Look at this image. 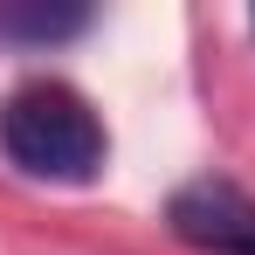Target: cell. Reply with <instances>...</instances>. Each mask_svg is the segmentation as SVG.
<instances>
[{
  "instance_id": "obj_1",
  "label": "cell",
  "mask_w": 255,
  "mask_h": 255,
  "mask_svg": "<svg viewBox=\"0 0 255 255\" xmlns=\"http://www.w3.org/2000/svg\"><path fill=\"white\" fill-rule=\"evenodd\" d=\"M0 152L7 166L28 179H55V186H90L104 172V125L90 111V97L69 83H21L0 104Z\"/></svg>"
},
{
  "instance_id": "obj_2",
  "label": "cell",
  "mask_w": 255,
  "mask_h": 255,
  "mask_svg": "<svg viewBox=\"0 0 255 255\" xmlns=\"http://www.w3.org/2000/svg\"><path fill=\"white\" fill-rule=\"evenodd\" d=\"M172 235L207 255H255V200L228 179H193L172 193Z\"/></svg>"
},
{
  "instance_id": "obj_3",
  "label": "cell",
  "mask_w": 255,
  "mask_h": 255,
  "mask_svg": "<svg viewBox=\"0 0 255 255\" xmlns=\"http://www.w3.org/2000/svg\"><path fill=\"white\" fill-rule=\"evenodd\" d=\"M0 28H14V35H76L83 14H7Z\"/></svg>"
}]
</instances>
